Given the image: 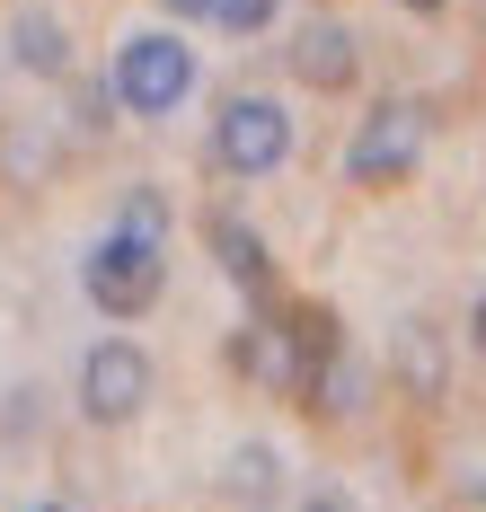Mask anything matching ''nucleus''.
<instances>
[{
    "instance_id": "nucleus-11",
    "label": "nucleus",
    "mask_w": 486,
    "mask_h": 512,
    "mask_svg": "<svg viewBox=\"0 0 486 512\" xmlns=\"http://www.w3.org/2000/svg\"><path fill=\"white\" fill-rule=\"evenodd\" d=\"M398 371H407V389H416V398L442 389V336H433L425 318H407V327H398Z\"/></svg>"
},
{
    "instance_id": "nucleus-4",
    "label": "nucleus",
    "mask_w": 486,
    "mask_h": 512,
    "mask_svg": "<svg viewBox=\"0 0 486 512\" xmlns=\"http://www.w3.org/2000/svg\"><path fill=\"white\" fill-rule=\"evenodd\" d=\"M80 283H89V301L107 309V318H142V309L160 301V283H168V256H160V239L107 230L98 248L80 256Z\"/></svg>"
},
{
    "instance_id": "nucleus-12",
    "label": "nucleus",
    "mask_w": 486,
    "mask_h": 512,
    "mask_svg": "<svg viewBox=\"0 0 486 512\" xmlns=\"http://www.w3.org/2000/svg\"><path fill=\"white\" fill-rule=\"evenodd\" d=\"M115 230H133V239H168V204L151 195V186H133V195H124V221H115Z\"/></svg>"
},
{
    "instance_id": "nucleus-1",
    "label": "nucleus",
    "mask_w": 486,
    "mask_h": 512,
    "mask_svg": "<svg viewBox=\"0 0 486 512\" xmlns=\"http://www.w3.org/2000/svg\"><path fill=\"white\" fill-rule=\"evenodd\" d=\"M425 142H433V106L425 98H380L354 124V142H345V177L354 186H398V177H416Z\"/></svg>"
},
{
    "instance_id": "nucleus-6",
    "label": "nucleus",
    "mask_w": 486,
    "mask_h": 512,
    "mask_svg": "<svg viewBox=\"0 0 486 512\" xmlns=\"http://www.w3.org/2000/svg\"><path fill=\"white\" fill-rule=\"evenodd\" d=\"M142 407H151V354L124 345V336L89 345L80 354V415L89 424H133Z\"/></svg>"
},
{
    "instance_id": "nucleus-13",
    "label": "nucleus",
    "mask_w": 486,
    "mask_h": 512,
    "mask_svg": "<svg viewBox=\"0 0 486 512\" xmlns=\"http://www.w3.org/2000/svg\"><path fill=\"white\" fill-rule=\"evenodd\" d=\"M230 495L266 504V495H274V451H239V460H230Z\"/></svg>"
},
{
    "instance_id": "nucleus-20",
    "label": "nucleus",
    "mask_w": 486,
    "mask_h": 512,
    "mask_svg": "<svg viewBox=\"0 0 486 512\" xmlns=\"http://www.w3.org/2000/svg\"><path fill=\"white\" fill-rule=\"evenodd\" d=\"M478 495H486V477H478Z\"/></svg>"
},
{
    "instance_id": "nucleus-10",
    "label": "nucleus",
    "mask_w": 486,
    "mask_h": 512,
    "mask_svg": "<svg viewBox=\"0 0 486 512\" xmlns=\"http://www.w3.org/2000/svg\"><path fill=\"white\" fill-rule=\"evenodd\" d=\"M9 62L36 71V80H62V71H71V36H62L54 9H18V18H9Z\"/></svg>"
},
{
    "instance_id": "nucleus-14",
    "label": "nucleus",
    "mask_w": 486,
    "mask_h": 512,
    "mask_svg": "<svg viewBox=\"0 0 486 512\" xmlns=\"http://www.w3.org/2000/svg\"><path fill=\"white\" fill-rule=\"evenodd\" d=\"M213 18L230 36H257V27H274V0H213Z\"/></svg>"
},
{
    "instance_id": "nucleus-9",
    "label": "nucleus",
    "mask_w": 486,
    "mask_h": 512,
    "mask_svg": "<svg viewBox=\"0 0 486 512\" xmlns=\"http://www.w3.org/2000/svg\"><path fill=\"white\" fill-rule=\"evenodd\" d=\"M204 239H213V256H221V274H230V283H239V292H257V301H266V292H274V265H266V239H257V230H248V221H239V212H213V221H204Z\"/></svg>"
},
{
    "instance_id": "nucleus-7",
    "label": "nucleus",
    "mask_w": 486,
    "mask_h": 512,
    "mask_svg": "<svg viewBox=\"0 0 486 512\" xmlns=\"http://www.w3.org/2000/svg\"><path fill=\"white\" fill-rule=\"evenodd\" d=\"M363 389H372V371H363V354H354V345H345V327H336L319 354H310L301 398H310L319 415H354V407H363Z\"/></svg>"
},
{
    "instance_id": "nucleus-19",
    "label": "nucleus",
    "mask_w": 486,
    "mask_h": 512,
    "mask_svg": "<svg viewBox=\"0 0 486 512\" xmlns=\"http://www.w3.org/2000/svg\"><path fill=\"white\" fill-rule=\"evenodd\" d=\"M36 512H62V504H36Z\"/></svg>"
},
{
    "instance_id": "nucleus-3",
    "label": "nucleus",
    "mask_w": 486,
    "mask_h": 512,
    "mask_svg": "<svg viewBox=\"0 0 486 512\" xmlns=\"http://www.w3.org/2000/svg\"><path fill=\"white\" fill-rule=\"evenodd\" d=\"M107 89H115V106H124V115H177V106H186V89H195V53H186V36H168V27L124 36Z\"/></svg>"
},
{
    "instance_id": "nucleus-2",
    "label": "nucleus",
    "mask_w": 486,
    "mask_h": 512,
    "mask_svg": "<svg viewBox=\"0 0 486 512\" xmlns=\"http://www.w3.org/2000/svg\"><path fill=\"white\" fill-rule=\"evenodd\" d=\"M327 336H336V318L327 309H292V318H257V327H239V345H230V362L257 380V389H274V398H301V380H310V354H319Z\"/></svg>"
},
{
    "instance_id": "nucleus-18",
    "label": "nucleus",
    "mask_w": 486,
    "mask_h": 512,
    "mask_svg": "<svg viewBox=\"0 0 486 512\" xmlns=\"http://www.w3.org/2000/svg\"><path fill=\"white\" fill-rule=\"evenodd\" d=\"M398 9H416V18H433V9H442V0H398Z\"/></svg>"
},
{
    "instance_id": "nucleus-15",
    "label": "nucleus",
    "mask_w": 486,
    "mask_h": 512,
    "mask_svg": "<svg viewBox=\"0 0 486 512\" xmlns=\"http://www.w3.org/2000/svg\"><path fill=\"white\" fill-rule=\"evenodd\" d=\"M301 512H354V495H336V486H319V495H310Z\"/></svg>"
},
{
    "instance_id": "nucleus-17",
    "label": "nucleus",
    "mask_w": 486,
    "mask_h": 512,
    "mask_svg": "<svg viewBox=\"0 0 486 512\" xmlns=\"http://www.w3.org/2000/svg\"><path fill=\"white\" fill-rule=\"evenodd\" d=\"M469 336H478V354H486V292H478V309H469Z\"/></svg>"
},
{
    "instance_id": "nucleus-16",
    "label": "nucleus",
    "mask_w": 486,
    "mask_h": 512,
    "mask_svg": "<svg viewBox=\"0 0 486 512\" xmlns=\"http://www.w3.org/2000/svg\"><path fill=\"white\" fill-rule=\"evenodd\" d=\"M168 18H213V0H160Z\"/></svg>"
},
{
    "instance_id": "nucleus-8",
    "label": "nucleus",
    "mask_w": 486,
    "mask_h": 512,
    "mask_svg": "<svg viewBox=\"0 0 486 512\" xmlns=\"http://www.w3.org/2000/svg\"><path fill=\"white\" fill-rule=\"evenodd\" d=\"M292 71H301L310 89H354V71H363V45H354L336 18H310V27L292 36Z\"/></svg>"
},
{
    "instance_id": "nucleus-5",
    "label": "nucleus",
    "mask_w": 486,
    "mask_h": 512,
    "mask_svg": "<svg viewBox=\"0 0 486 512\" xmlns=\"http://www.w3.org/2000/svg\"><path fill=\"white\" fill-rule=\"evenodd\" d=\"M292 159V115L274 98H230L213 115V168L221 177H274Z\"/></svg>"
}]
</instances>
